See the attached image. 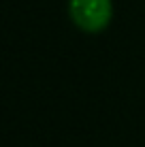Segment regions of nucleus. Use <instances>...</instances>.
Returning <instances> with one entry per match:
<instances>
[{"instance_id":"nucleus-1","label":"nucleus","mask_w":145,"mask_h":147,"mask_svg":"<svg viewBox=\"0 0 145 147\" xmlns=\"http://www.w3.org/2000/svg\"><path fill=\"white\" fill-rule=\"evenodd\" d=\"M71 15L79 28L98 32L111 19V0H71Z\"/></svg>"}]
</instances>
